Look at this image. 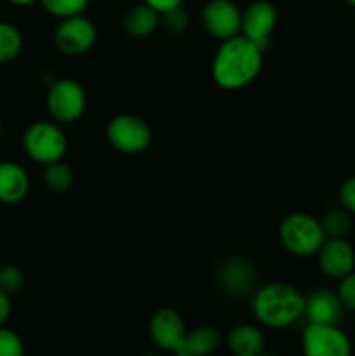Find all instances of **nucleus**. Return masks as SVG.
Wrapping results in <instances>:
<instances>
[{
	"instance_id": "1",
	"label": "nucleus",
	"mask_w": 355,
	"mask_h": 356,
	"mask_svg": "<svg viewBox=\"0 0 355 356\" xmlns=\"http://www.w3.org/2000/svg\"><path fill=\"white\" fill-rule=\"evenodd\" d=\"M263 68V49L244 35L223 40L212 59V80L225 90L249 86Z\"/></svg>"
},
{
	"instance_id": "2",
	"label": "nucleus",
	"mask_w": 355,
	"mask_h": 356,
	"mask_svg": "<svg viewBox=\"0 0 355 356\" xmlns=\"http://www.w3.org/2000/svg\"><path fill=\"white\" fill-rule=\"evenodd\" d=\"M253 315L268 329H285L305 315V298L292 285L271 282L254 294Z\"/></svg>"
},
{
	"instance_id": "33",
	"label": "nucleus",
	"mask_w": 355,
	"mask_h": 356,
	"mask_svg": "<svg viewBox=\"0 0 355 356\" xmlns=\"http://www.w3.org/2000/svg\"><path fill=\"white\" fill-rule=\"evenodd\" d=\"M0 266H2V263H0Z\"/></svg>"
},
{
	"instance_id": "25",
	"label": "nucleus",
	"mask_w": 355,
	"mask_h": 356,
	"mask_svg": "<svg viewBox=\"0 0 355 356\" xmlns=\"http://www.w3.org/2000/svg\"><path fill=\"white\" fill-rule=\"evenodd\" d=\"M160 23L171 31V33H181L188 26V13L183 9V6L174 7V9L166 10L160 14Z\"/></svg>"
},
{
	"instance_id": "7",
	"label": "nucleus",
	"mask_w": 355,
	"mask_h": 356,
	"mask_svg": "<svg viewBox=\"0 0 355 356\" xmlns=\"http://www.w3.org/2000/svg\"><path fill=\"white\" fill-rule=\"evenodd\" d=\"M303 351L308 356H348L352 343L338 323L308 322L303 330Z\"/></svg>"
},
{
	"instance_id": "15",
	"label": "nucleus",
	"mask_w": 355,
	"mask_h": 356,
	"mask_svg": "<svg viewBox=\"0 0 355 356\" xmlns=\"http://www.w3.org/2000/svg\"><path fill=\"white\" fill-rule=\"evenodd\" d=\"M254 270L249 261L233 257L228 259L219 270V284L226 292L235 296L246 294L254 285Z\"/></svg>"
},
{
	"instance_id": "3",
	"label": "nucleus",
	"mask_w": 355,
	"mask_h": 356,
	"mask_svg": "<svg viewBox=\"0 0 355 356\" xmlns=\"http://www.w3.org/2000/svg\"><path fill=\"white\" fill-rule=\"evenodd\" d=\"M278 236L289 252L303 257L319 252L327 238L322 221L306 212H292L285 216L278 228Z\"/></svg>"
},
{
	"instance_id": "29",
	"label": "nucleus",
	"mask_w": 355,
	"mask_h": 356,
	"mask_svg": "<svg viewBox=\"0 0 355 356\" xmlns=\"http://www.w3.org/2000/svg\"><path fill=\"white\" fill-rule=\"evenodd\" d=\"M9 296L10 294H7L6 291L0 289V325H3V323L9 320L10 312H13V305H10Z\"/></svg>"
},
{
	"instance_id": "10",
	"label": "nucleus",
	"mask_w": 355,
	"mask_h": 356,
	"mask_svg": "<svg viewBox=\"0 0 355 356\" xmlns=\"http://www.w3.org/2000/svg\"><path fill=\"white\" fill-rule=\"evenodd\" d=\"M148 332L159 350L176 353L183 344L188 329L183 316L176 309L160 308L150 318Z\"/></svg>"
},
{
	"instance_id": "19",
	"label": "nucleus",
	"mask_w": 355,
	"mask_h": 356,
	"mask_svg": "<svg viewBox=\"0 0 355 356\" xmlns=\"http://www.w3.org/2000/svg\"><path fill=\"white\" fill-rule=\"evenodd\" d=\"M23 49L21 31L13 23L0 21V65L14 61Z\"/></svg>"
},
{
	"instance_id": "13",
	"label": "nucleus",
	"mask_w": 355,
	"mask_h": 356,
	"mask_svg": "<svg viewBox=\"0 0 355 356\" xmlns=\"http://www.w3.org/2000/svg\"><path fill=\"white\" fill-rule=\"evenodd\" d=\"M30 191L28 172L16 162H0V202L7 205L19 204Z\"/></svg>"
},
{
	"instance_id": "17",
	"label": "nucleus",
	"mask_w": 355,
	"mask_h": 356,
	"mask_svg": "<svg viewBox=\"0 0 355 356\" xmlns=\"http://www.w3.org/2000/svg\"><path fill=\"white\" fill-rule=\"evenodd\" d=\"M265 334L263 330L253 323H240L233 327L226 336V346L232 353L239 356H256L263 351Z\"/></svg>"
},
{
	"instance_id": "6",
	"label": "nucleus",
	"mask_w": 355,
	"mask_h": 356,
	"mask_svg": "<svg viewBox=\"0 0 355 356\" xmlns=\"http://www.w3.org/2000/svg\"><path fill=\"white\" fill-rule=\"evenodd\" d=\"M106 138L117 152L136 155L145 152L152 143L150 125L138 115L122 113L110 120L106 127Z\"/></svg>"
},
{
	"instance_id": "27",
	"label": "nucleus",
	"mask_w": 355,
	"mask_h": 356,
	"mask_svg": "<svg viewBox=\"0 0 355 356\" xmlns=\"http://www.w3.org/2000/svg\"><path fill=\"white\" fill-rule=\"evenodd\" d=\"M340 202L345 211L355 216V176H350L345 179V183L340 188Z\"/></svg>"
},
{
	"instance_id": "18",
	"label": "nucleus",
	"mask_w": 355,
	"mask_h": 356,
	"mask_svg": "<svg viewBox=\"0 0 355 356\" xmlns=\"http://www.w3.org/2000/svg\"><path fill=\"white\" fill-rule=\"evenodd\" d=\"M122 24H124L125 31L131 37L146 38L160 24V14L155 9H152L148 3L143 2L127 9V13L124 14V19H122Z\"/></svg>"
},
{
	"instance_id": "5",
	"label": "nucleus",
	"mask_w": 355,
	"mask_h": 356,
	"mask_svg": "<svg viewBox=\"0 0 355 356\" xmlns=\"http://www.w3.org/2000/svg\"><path fill=\"white\" fill-rule=\"evenodd\" d=\"M47 111L58 124H73L86 111V90L72 79H59L49 87L45 97Z\"/></svg>"
},
{
	"instance_id": "4",
	"label": "nucleus",
	"mask_w": 355,
	"mask_h": 356,
	"mask_svg": "<svg viewBox=\"0 0 355 356\" xmlns=\"http://www.w3.org/2000/svg\"><path fill=\"white\" fill-rule=\"evenodd\" d=\"M23 148L33 162L47 165L65 156L68 149V139L58 124L35 122L24 131Z\"/></svg>"
},
{
	"instance_id": "14",
	"label": "nucleus",
	"mask_w": 355,
	"mask_h": 356,
	"mask_svg": "<svg viewBox=\"0 0 355 356\" xmlns=\"http://www.w3.org/2000/svg\"><path fill=\"white\" fill-rule=\"evenodd\" d=\"M345 306L341 305L338 292L315 291L305 298V315L308 322L338 323Z\"/></svg>"
},
{
	"instance_id": "16",
	"label": "nucleus",
	"mask_w": 355,
	"mask_h": 356,
	"mask_svg": "<svg viewBox=\"0 0 355 356\" xmlns=\"http://www.w3.org/2000/svg\"><path fill=\"white\" fill-rule=\"evenodd\" d=\"M221 332L214 325H198L188 330L183 344L176 355L180 356H205L212 355L221 346Z\"/></svg>"
},
{
	"instance_id": "20",
	"label": "nucleus",
	"mask_w": 355,
	"mask_h": 356,
	"mask_svg": "<svg viewBox=\"0 0 355 356\" xmlns=\"http://www.w3.org/2000/svg\"><path fill=\"white\" fill-rule=\"evenodd\" d=\"M44 183L52 193H65L73 184V170L61 160L47 163L44 170Z\"/></svg>"
},
{
	"instance_id": "32",
	"label": "nucleus",
	"mask_w": 355,
	"mask_h": 356,
	"mask_svg": "<svg viewBox=\"0 0 355 356\" xmlns=\"http://www.w3.org/2000/svg\"><path fill=\"white\" fill-rule=\"evenodd\" d=\"M0 136H2V120H0Z\"/></svg>"
},
{
	"instance_id": "8",
	"label": "nucleus",
	"mask_w": 355,
	"mask_h": 356,
	"mask_svg": "<svg viewBox=\"0 0 355 356\" xmlns=\"http://www.w3.org/2000/svg\"><path fill=\"white\" fill-rule=\"evenodd\" d=\"M97 38V30L93 21L84 14L65 17L54 31V44L59 52L66 56L86 54Z\"/></svg>"
},
{
	"instance_id": "31",
	"label": "nucleus",
	"mask_w": 355,
	"mask_h": 356,
	"mask_svg": "<svg viewBox=\"0 0 355 356\" xmlns=\"http://www.w3.org/2000/svg\"><path fill=\"white\" fill-rule=\"evenodd\" d=\"M347 2H348V3H350V6H352V7H355V0H347Z\"/></svg>"
},
{
	"instance_id": "12",
	"label": "nucleus",
	"mask_w": 355,
	"mask_h": 356,
	"mask_svg": "<svg viewBox=\"0 0 355 356\" xmlns=\"http://www.w3.org/2000/svg\"><path fill=\"white\" fill-rule=\"evenodd\" d=\"M319 266L326 277L341 280L355 270V249L347 238H329L317 252Z\"/></svg>"
},
{
	"instance_id": "9",
	"label": "nucleus",
	"mask_w": 355,
	"mask_h": 356,
	"mask_svg": "<svg viewBox=\"0 0 355 356\" xmlns=\"http://www.w3.org/2000/svg\"><path fill=\"white\" fill-rule=\"evenodd\" d=\"M202 24L211 37L228 40L240 35L242 10L232 0H209L202 9Z\"/></svg>"
},
{
	"instance_id": "24",
	"label": "nucleus",
	"mask_w": 355,
	"mask_h": 356,
	"mask_svg": "<svg viewBox=\"0 0 355 356\" xmlns=\"http://www.w3.org/2000/svg\"><path fill=\"white\" fill-rule=\"evenodd\" d=\"M23 353V339L14 330L0 325V356H21Z\"/></svg>"
},
{
	"instance_id": "30",
	"label": "nucleus",
	"mask_w": 355,
	"mask_h": 356,
	"mask_svg": "<svg viewBox=\"0 0 355 356\" xmlns=\"http://www.w3.org/2000/svg\"><path fill=\"white\" fill-rule=\"evenodd\" d=\"M10 3H14V6H19V7H26V6H31V3L38 2V0H9Z\"/></svg>"
},
{
	"instance_id": "23",
	"label": "nucleus",
	"mask_w": 355,
	"mask_h": 356,
	"mask_svg": "<svg viewBox=\"0 0 355 356\" xmlns=\"http://www.w3.org/2000/svg\"><path fill=\"white\" fill-rule=\"evenodd\" d=\"M24 287V273L14 264L0 266V289L7 294H16Z\"/></svg>"
},
{
	"instance_id": "26",
	"label": "nucleus",
	"mask_w": 355,
	"mask_h": 356,
	"mask_svg": "<svg viewBox=\"0 0 355 356\" xmlns=\"http://www.w3.org/2000/svg\"><path fill=\"white\" fill-rule=\"evenodd\" d=\"M338 298L341 305L350 312H355V270L343 277L338 285Z\"/></svg>"
},
{
	"instance_id": "28",
	"label": "nucleus",
	"mask_w": 355,
	"mask_h": 356,
	"mask_svg": "<svg viewBox=\"0 0 355 356\" xmlns=\"http://www.w3.org/2000/svg\"><path fill=\"white\" fill-rule=\"evenodd\" d=\"M143 2L148 3V6L152 7V9H155L159 14H162L166 13V10L174 9V7L183 6L184 0H143Z\"/></svg>"
},
{
	"instance_id": "11",
	"label": "nucleus",
	"mask_w": 355,
	"mask_h": 356,
	"mask_svg": "<svg viewBox=\"0 0 355 356\" xmlns=\"http://www.w3.org/2000/svg\"><path fill=\"white\" fill-rule=\"evenodd\" d=\"M277 9L274 3L267 2V0H256L242 10L240 35L253 40L265 51L275 26H277Z\"/></svg>"
},
{
	"instance_id": "22",
	"label": "nucleus",
	"mask_w": 355,
	"mask_h": 356,
	"mask_svg": "<svg viewBox=\"0 0 355 356\" xmlns=\"http://www.w3.org/2000/svg\"><path fill=\"white\" fill-rule=\"evenodd\" d=\"M324 232L329 238H345L352 229V214L348 211H331L322 219Z\"/></svg>"
},
{
	"instance_id": "21",
	"label": "nucleus",
	"mask_w": 355,
	"mask_h": 356,
	"mask_svg": "<svg viewBox=\"0 0 355 356\" xmlns=\"http://www.w3.org/2000/svg\"><path fill=\"white\" fill-rule=\"evenodd\" d=\"M38 2L42 3L45 13L59 19L84 14V10L89 6V0H38Z\"/></svg>"
}]
</instances>
